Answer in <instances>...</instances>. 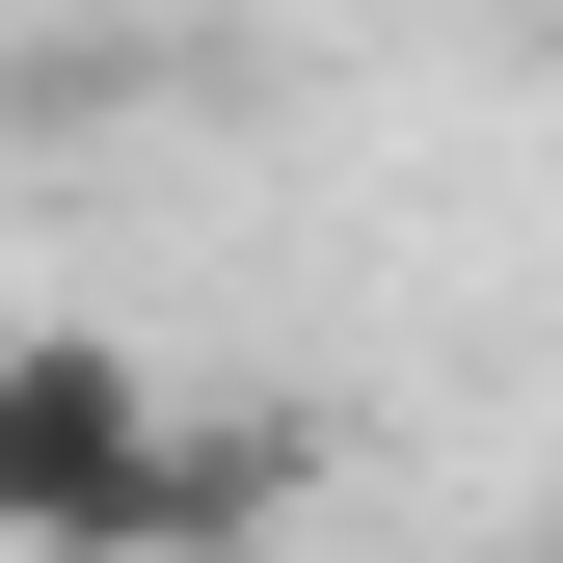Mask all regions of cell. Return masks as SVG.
Masks as SVG:
<instances>
[{
  "instance_id": "cell-1",
  "label": "cell",
  "mask_w": 563,
  "mask_h": 563,
  "mask_svg": "<svg viewBox=\"0 0 563 563\" xmlns=\"http://www.w3.org/2000/svg\"><path fill=\"white\" fill-rule=\"evenodd\" d=\"M188 537V456H162V376L108 322H27L0 349V563H134Z\"/></svg>"
}]
</instances>
